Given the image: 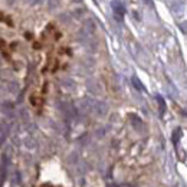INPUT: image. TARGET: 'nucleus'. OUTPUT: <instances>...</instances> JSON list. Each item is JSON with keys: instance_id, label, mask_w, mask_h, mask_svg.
<instances>
[{"instance_id": "f257e3e1", "label": "nucleus", "mask_w": 187, "mask_h": 187, "mask_svg": "<svg viewBox=\"0 0 187 187\" xmlns=\"http://www.w3.org/2000/svg\"><path fill=\"white\" fill-rule=\"evenodd\" d=\"M112 7H114L117 14H124V7H123V5H120V2H114Z\"/></svg>"}]
</instances>
